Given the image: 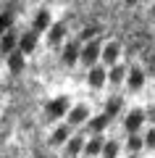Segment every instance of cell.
I'll use <instances>...</instances> for the list:
<instances>
[{
	"instance_id": "obj_1",
	"label": "cell",
	"mask_w": 155,
	"mask_h": 158,
	"mask_svg": "<svg viewBox=\"0 0 155 158\" xmlns=\"http://www.w3.org/2000/svg\"><path fill=\"white\" fill-rule=\"evenodd\" d=\"M139 121H142V113H132L129 116V121H126V127H129V132H134L139 127Z\"/></svg>"
},
{
	"instance_id": "obj_2",
	"label": "cell",
	"mask_w": 155,
	"mask_h": 158,
	"mask_svg": "<svg viewBox=\"0 0 155 158\" xmlns=\"http://www.w3.org/2000/svg\"><path fill=\"white\" fill-rule=\"evenodd\" d=\"M63 32H66V27H63V24H58V27L53 29V34H50V40H53V42H58V40L63 37Z\"/></svg>"
},
{
	"instance_id": "obj_3",
	"label": "cell",
	"mask_w": 155,
	"mask_h": 158,
	"mask_svg": "<svg viewBox=\"0 0 155 158\" xmlns=\"http://www.w3.org/2000/svg\"><path fill=\"white\" fill-rule=\"evenodd\" d=\"M66 111V100H55V106L50 108V113H53V116H58V113H63Z\"/></svg>"
},
{
	"instance_id": "obj_4",
	"label": "cell",
	"mask_w": 155,
	"mask_h": 158,
	"mask_svg": "<svg viewBox=\"0 0 155 158\" xmlns=\"http://www.w3.org/2000/svg\"><path fill=\"white\" fill-rule=\"evenodd\" d=\"M95 53H97V45H95V42H92V45H89L87 50H84V58H87V63H92V58H95Z\"/></svg>"
},
{
	"instance_id": "obj_5",
	"label": "cell",
	"mask_w": 155,
	"mask_h": 158,
	"mask_svg": "<svg viewBox=\"0 0 155 158\" xmlns=\"http://www.w3.org/2000/svg\"><path fill=\"white\" fill-rule=\"evenodd\" d=\"M103 77H105V74L100 71V69H97V71H92V85H103Z\"/></svg>"
},
{
	"instance_id": "obj_6",
	"label": "cell",
	"mask_w": 155,
	"mask_h": 158,
	"mask_svg": "<svg viewBox=\"0 0 155 158\" xmlns=\"http://www.w3.org/2000/svg\"><path fill=\"white\" fill-rule=\"evenodd\" d=\"M45 27H47V16L42 13V16H37V29H45Z\"/></svg>"
},
{
	"instance_id": "obj_7",
	"label": "cell",
	"mask_w": 155,
	"mask_h": 158,
	"mask_svg": "<svg viewBox=\"0 0 155 158\" xmlns=\"http://www.w3.org/2000/svg\"><path fill=\"white\" fill-rule=\"evenodd\" d=\"M139 82H142V77H139V71L132 74V87H139Z\"/></svg>"
},
{
	"instance_id": "obj_8",
	"label": "cell",
	"mask_w": 155,
	"mask_h": 158,
	"mask_svg": "<svg viewBox=\"0 0 155 158\" xmlns=\"http://www.w3.org/2000/svg\"><path fill=\"white\" fill-rule=\"evenodd\" d=\"M105 58H108V61H113V58H116V48H108V50H105Z\"/></svg>"
},
{
	"instance_id": "obj_9",
	"label": "cell",
	"mask_w": 155,
	"mask_h": 158,
	"mask_svg": "<svg viewBox=\"0 0 155 158\" xmlns=\"http://www.w3.org/2000/svg\"><path fill=\"white\" fill-rule=\"evenodd\" d=\"M79 145H82V140H74L71 145H68V153H76V150H79Z\"/></svg>"
},
{
	"instance_id": "obj_10",
	"label": "cell",
	"mask_w": 155,
	"mask_h": 158,
	"mask_svg": "<svg viewBox=\"0 0 155 158\" xmlns=\"http://www.w3.org/2000/svg\"><path fill=\"white\" fill-rule=\"evenodd\" d=\"M97 150H100V140H95V142H92V145H89V148H87V153H97Z\"/></svg>"
},
{
	"instance_id": "obj_11",
	"label": "cell",
	"mask_w": 155,
	"mask_h": 158,
	"mask_svg": "<svg viewBox=\"0 0 155 158\" xmlns=\"http://www.w3.org/2000/svg\"><path fill=\"white\" fill-rule=\"evenodd\" d=\"M147 142H150V148H155V132H150V135H147Z\"/></svg>"
},
{
	"instance_id": "obj_12",
	"label": "cell",
	"mask_w": 155,
	"mask_h": 158,
	"mask_svg": "<svg viewBox=\"0 0 155 158\" xmlns=\"http://www.w3.org/2000/svg\"><path fill=\"white\" fill-rule=\"evenodd\" d=\"M8 27V16H3V19H0V29H6Z\"/></svg>"
}]
</instances>
